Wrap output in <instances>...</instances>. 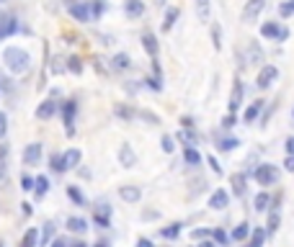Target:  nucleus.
<instances>
[{
  "label": "nucleus",
  "instance_id": "nucleus-1",
  "mask_svg": "<svg viewBox=\"0 0 294 247\" xmlns=\"http://www.w3.org/2000/svg\"><path fill=\"white\" fill-rule=\"evenodd\" d=\"M3 62L13 75H23V72L31 67V54L26 49H21V47H8L3 52Z\"/></svg>",
  "mask_w": 294,
  "mask_h": 247
},
{
  "label": "nucleus",
  "instance_id": "nucleus-2",
  "mask_svg": "<svg viewBox=\"0 0 294 247\" xmlns=\"http://www.w3.org/2000/svg\"><path fill=\"white\" fill-rule=\"evenodd\" d=\"M253 175L261 186H273L276 178H279V170H276V165H258V168L253 170Z\"/></svg>",
  "mask_w": 294,
  "mask_h": 247
},
{
  "label": "nucleus",
  "instance_id": "nucleus-3",
  "mask_svg": "<svg viewBox=\"0 0 294 247\" xmlns=\"http://www.w3.org/2000/svg\"><path fill=\"white\" fill-rule=\"evenodd\" d=\"M276 77H279L276 65H263L261 72H258V77H255V85H258L261 90H266V88H271L273 82H276Z\"/></svg>",
  "mask_w": 294,
  "mask_h": 247
},
{
  "label": "nucleus",
  "instance_id": "nucleus-4",
  "mask_svg": "<svg viewBox=\"0 0 294 247\" xmlns=\"http://www.w3.org/2000/svg\"><path fill=\"white\" fill-rule=\"evenodd\" d=\"M263 8H266V0H248L245 8H243V23H253L255 18H258L263 13Z\"/></svg>",
  "mask_w": 294,
  "mask_h": 247
},
{
  "label": "nucleus",
  "instance_id": "nucleus-5",
  "mask_svg": "<svg viewBox=\"0 0 294 247\" xmlns=\"http://www.w3.org/2000/svg\"><path fill=\"white\" fill-rule=\"evenodd\" d=\"M70 16L80 23H90L93 13H90V3H70Z\"/></svg>",
  "mask_w": 294,
  "mask_h": 247
},
{
  "label": "nucleus",
  "instance_id": "nucleus-6",
  "mask_svg": "<svg viewBox=\"0 0 294 247\" xmlns=\"http://www.w3.org/2000/svg\"><path fill=\"white\" fill-rule=\"evenodd\" d=\"M42 144L39 142H31V144H26V150H23V162L26 165H39L42 160Z\"/></svg>",
  "mask_w": 294,
  "mask_h": 247
},
{
  "label": "nucleus",
  "instance_id": "nucleus-7",
  "mask_svg": "<svg viewBox=\"0 0 294 247\" xmlns=\"http://www.w3.org/2000/svg\"><path fill=\"white\" fill-rule=\"evenodd\" d=\"M75 114H78V106H75V100H67V103L62 106V118H65L67 134H75V129H72V124H75Z\"/></svg>",
  "mask_w": 294,
  "mask_h": 247
},
{
  "label": "nucleus",
  "instance_id": "nucleus-8",
  "mask_svg": "<svg viewBox=\"0 0 294 247\" xmlns=\"http://www.w3.org/2000/svg\"><path fill=\"white\" fill-rule=\"evenodd\" d=\"M240 103H243V82H240V80H235L232 93H230V103H227L230 114H237V108H240Z\"/></svg>",
  "mask_w": 294,
  "mask_h": 247
},
{
  "label": "nucleus",
  "instance_id": "nucleus-9",
  "mask_svg": "<svg viewBox=\"0 0 294 247\" xmlns=\"http://www.w3.org/2000/svg\"><path fill=\"white\" fill-rule=\"evenodd\" d=\"M119 162H122L124 168H134V165H137V154H134V150L126 142L122 144V150H119Z\"/></svg>",
  "mask_w": 294,
  "mask_h": 247
},
{
  "label": "nucleus",
  "instance_id": "nucleus-10",
  "mask_svg": "<svg viewBox=\"0 0 294 247\" xmlns=\"http://www.w3.org/2000/svg\"><path fill=\"white\" fill-rule=\"evenodd\" d=\"M119 196H122V201H126V204H137V201L142 198V190L137 186H122L119 188Z\"/></svg>",
  "mask_w": 294,
  "mask_h": 247
},
{
  "label": "nucleus",
  "instance_id": "nucleus-11",
  "mask_svg": "<svg viewBox=\"0 0 294 247\" xmlns=\"http://www.w3.org/2000/svg\"><path fill=\"white\" fill-rule=\"evenodd\" d=\"M16 29H18V23H16L13 16H0V39H5V36L16 34Z\"/></svg>",
  "mask_w": 294,
  "mask_h": 247
},
{
  "label": "nucleus",
  "instance_id": "nucleus-12",
  "mask_svg": "<svg viewBox=\"0 0 294 247\" xmlns=\"http://www.w3.org/2000/svg\"><path fill=\"white\" fill-rule=\"evenodd\" d=\"M227 204H230V196H227V190H222V188H217L212 193V198H209V206L217 209V211H222Z\"/></svg>",
  "mask_w": 294,
  "mask_h": 247
},
{
  "label": "nucleus",
  "instance_id": "nucleus-13",
  "mask_svg": "<svg viewBox=\"0 0 294 247\" xmlns=\"http://www.w3.org/2000/svg\"><path fill=\"white\" fill-rule=\"evenodd\" d=\"M142 47H145V52L150 54L152 59L158 57V39H155L152 31H145V34H142Z\"/></svg>",
  "mask_w": 294,
  "mask_h": 247
},
{
  "label": "nucleus",
  "instance_id": "nucleus-14",
  "mask_svg": "<svg viewBox=\"0 0 294 247\" xmlns=\"http://www.w3.org/2000/svg\"><path fill=\"white\" fill-rule=\"evenodd\" d=\"M263 103H266V100H255V103H251V106H248V111H245V124H253L255 121V118H261V114H263Z\"/></svg>",
  "mask_w": 294,
  "mask_h": 247
},
{
  "label": "nucleus",
  "instance_id": "nucleus-15",
  "mask_svg": "<svg viewBox=\"0 0 294 247\" xmlns=\"http://www.w3.org/2000/svg\"><path fill=\"white\" fill-rule=\"evenodd\" d=\"M54 111H57V103L54 100H44V103H39V108H36V118H52L54 116Z\"/></svg>",
  "mask_w": 294,
  "mask_h": 247
},
{
  "label": "nucleus",
  "instance_id": "nucleus-16",
  "mask_svg": "<svg viewBox=\"0 0 294 247\" xmlns=\"http://www.w3.org/2000/svg\"><path fill=\"white\" fill-rule=\"evenodd\" d=\"M124 11H126V16H129V18H140L145 13V3H142V0H126Z\"/></svg>",
  "mask_w": 294,
  "mask_h": 247
},
{
  "label": "nucleus",
  "instance_id": "nucleus-17",
  "mask_svg": "<svg viewBox=\"0 0 294 247\" xmlns=\"http://www.w3.org/2000/svg\"><path fill=\"white\" fill-rule=\"evenodd\" d=\"M62 160H65V168H67V170H72L75 165H80L83 152H80V150H67L65 154H62Z\"/></svg>",
  "mask_w": 294,
  "mask_h": 247
},
{
  "label": "nucleus",
  "instance_id": "nucleus-18",
  "mask_svg": "<svg viewBox=\"0 0 294 247\" xmlns=\"http://www.w3.org/2000/svg\"><path fill=\"white\" fill-rule=\"evenodd\" d=\"M194 3H196V16H199V21H201V23H207V21H209V16H212L209 0H194Z\"/></svg>",
  "mask_w": 294,
  "mask_h": 247
},
{
  "label": "nucleus",
  "instance_id": "nucleus-19",
  "mask_svg": "<svg viewBox=\"0 0 294 247\" xmlns=\"http://www.w3.org/2000/svg\"><path fill=\"white\" fill-rule=\"evenodd\" d=\"M279 29H281V26H279L276 21H269V23H263V26H261V36H263V39H273V41H276Z\"/></svg>",
  "mask_w": 294,
  "mask_h": 247
},
{
  "label": "nucleus",
  "instance_id": "nucleus-20",
  "mask_svg": "<svg viewBox=\"0 0 294 247\" xmlns=\"http://www.w3.org/2000/svg\"><path fill=\"white\" fill-rule=\"evenodd\" d=\"M230 183H232V190H235V196H245V175L243 172H235L232 178H230Z\"/></svg>",
  "mask_w": 294,
  "mask_h": 247
},
{
  "label": "nucleus",
  "instance_id": "nucleus-21",
  "mask_svg": "<svg viewBox=\"0 0 294 247\" xmlns=\"http://www.w3.org/2000/svg\"><path fill=\"white\" fill-rule=\"evenodd\" d=\"M248 62H251V65H261V62H263V49L255 41L248 47Z\"/></svg>",
  "mask_w": 294,
  "mask_h": 247
},
{
  "label": "nucleus",
  "instance_id": "nucleus-22",
  "mask_svg": "<svg viewBox=\"0 0 294 247\" xmlns=\"http://www.w3.org/2000/svg\"><path fill=\"white\" fill-rule=\"evenodd\" d=\"M47 190H49L47 175H39V178H36V183H34V193H36V198H44V196H47Z\"/></svg>",
  "mask_w": 294,
  "mask_h": 247
},
{
  "label": "nucleus",
  "instance_id": "nucleus-23",
  "mask_svg": "<svg viewBox=\"0 0 294 247\" xmlns=\"http://www.w3.org/2000/svg\"><path fill=\"white\" fill-rule=\"evenodd\" d=\"M67 229L83 234V232L88 229V224H85V219H80V216H70V219H67Z\"/></svg>",
  "mask_w": 294,
  "mask_h": 247
},
{
  "label": "nucleus",
  "instance_id": "nucleus-24",
  "mask_svg": "<svg viewBox=\"0 0 294 247\" xmlns=\"http://www.w3.org/2000/svg\"><path fill=\"white\" fill-rule=\"evenodd\" d=\"M245 237H251V224H245V222H243V224H237V227H235L232 240H235V242H243Z\"/></svg>",
  "mask_w": 294,
  "mask_h": 247
},
{
  "label": "nucleus",
  "instance_id": "nucleus-25",
  "mask_svg": "<svg viewBox=\"0 0 294 247\" xmlns=\"http://www.w3.org/2000/svg\"><path fill=\"white\" fill-rule=\"evenodd\" d=\"M263 242H266V229L255 227V232H251V245L248 247H263Z\"/></svg>",
  "mask_w": 294,
  "mask_h": 247
},
{
  "label": "nucleus",
  "instance_id": "nucleus-26",
  "mask_svg": "<svg viewBox=\"0 0 294 247\" xmlns=\"http://www.w3.org/2000/svg\"><path fill=\"white\" fill-rule=\"evenodd\" d=\"M5 170H8V144H0V183L5 180Z\"/></svg>",
  "mask_w": 294,
  "mask_h": 247
},
{
  "label": "nucleus",
  "instance_id": "nucleus-27",
  "mask_svg": "<svg viewBox=\"0 0 294 247\" xmlns=\"http://www.w3.org/2000/svg\"><path fill=\"white\" fill-rule=\"evenodd\" d=\"M178 8H168V13H165V21H163V31H170L173 29V23H176V18H178Z\"/></svg>",
  "mask_w": 294,
  "mask_h": 247
},
{
  "label": "nucleus",
  "instance_id": "nucleus-28",
  "mask_svg": "<svg viewBox=\"0 0 294 247\" xmlns=\"http://www.w3.org/2000/svg\"><path fill=\"white\" fill-rule=\"evenodd\" d=\"M111 65H114V70H126L132 65V59H129V54H116L111 59Z\"/></svg>",
  "mask_w": 294,
  "mask_h": 247
},
{
  "label": "nucleus",
  "instance_id": "nucleus-29",
  "mask_svg": "<svg viewBox=\"0 0 294 247\" xmlns=\"http://www.w3.org/2000/svg\"><path fill=\"white\" fill-rule=\"evenodd\" d=\"M88 3H90V13H93V21L106 13V3H104V0H88Z\"/></svg>",
  "mask_w": 294,
  "mask_h": 247
},
{
  "label": "nucleus",
  "instance_id": "nucleus-30",
  "mask_svg": "<svg viewBox=\"0 0 294 247\" xmlns=\"http://www.w3.org/2000/svg\"><path fill=\"white\" fill-rule=\"evenodd\" d=\"M269 204H271V196H269V193H258V196H255V201H253L255 211H266Z\"/></svg>",
  "mask_w": 294,
  "mask_h": 247
},
{
  "label": "nucleus",
  "instance_id": "nucleus-31",
  "mask_svg": "<svg viewBox=\"0 0 294 247\" xmlns=\"http://www.w3.org/2000/svg\"><path fill=\"white\" fill-rule=\"evenodd\" d=\"M178 139L186 144V147H194V144H196V134L191 132V129H181L178 132Z\"/></svg>",
  "mask_w": 294,
  "mask_h": 247
},
{
  "label": "nucleus",
  "instance_id": "nucleus-32",
  "mask_svg": "<svg viewBox=\"0 0 294 247\" xmlns=\"http://www.w3.org/2000/svg\"><path fill=\"white\" fill-rule=\"evenodd\" d=\"M67 196H70V201H72V204H78V206H83V204H85V196H83L75 186H70V188H67Z\"/></svg>",
  "mask_w": 294,
  "mask_h": 247
},
{
  "label": "nucleus",
  "instance_id": "nucleus-33",
  "mask_svg": "<svg viewBox=\"0 0 294 247\" xmlns=\"http://www.w3.org/2000/svg\"><path fill=\"white\" fill-rule=\"evenodd\" d=\"M36 237H39V232L29 229V232L23 234V240H21V245H18V247H34V245H36Z\"/></svg>",
  "mask_w": 294,
  "mask_h": 247
},
{
  "label": "nucleus",
  "instance_id": "nucleus-34",
  "mask_svg": "<svg viewBox=\"0 0 294 247\" xmlns=\"http://www.w3.org/2000/svg\"><path fill=\"white\" fill-rule=\"evenodd\" d=\"M183 157H186L189 165H199L201 162V154L194 150V147H186V152H183Z\"/></svg>",
  "mask_w": 294,
  "mask_h": 247
},
{
  "label": "nucleus",
  "instance_id": "nucleus-35",
  "mask_svg": "<svg viewBox=\"0 0 294 247\" xmlns=\"http://www.w3.org/2000/svg\"><path fill=\"white\" fill-rule=\"evenodd\" d=\"M114 114H116L119 118H124V121H129V118L134 116V111H132V108H126V106H122V103H119V106H114Z\"/></svg>",
  "mask_w": 294,
  "mask_h": 247
},
{
  "label": "nucleus",
  "instance_id": "nucleus-36",
  "mask_svg": "<svg viewBox=\"0 0 294 247\" xmlns=\"http://www.w3.org/2000/svg\"><path fill=\"white\" fill-rule=\"evenodd\" d=\"M279 222H281L279 211H271V214H269V234H276V229H279Z\"/></svg>",
  "mask_w": 294,
  "mask_h": 247
},
{
  "label": "nucleus",
  "instance_id": "nucleus-37",
  "mask_svg": "<svg viewBox=\"0 0 294 247\" xmlns=\"http://www.w3.org/2000/svg\"><path fill=\"white\" fill-rule=\"evenodd\" d=\"M49 162H52V170H54V172H65V170H67V168H65V160H62V154H52Z\"/></svg>",
  "mask_w": 294,
  "mask_h": 247
},
{
  "label": "nucleus",
  "instance_id": "nucleus-38",
  "mask_svg": "<svg viewBox=\"0 0 294 247\" xmlns=\"http://www.w3.org/2000/svg\"><path fill=\"white\" fill-rule=\"evenodd\" d=\"M160 234L165 237V240H176V237L181 234V224H170V227H168V229H163Z\"/></svg>",
  "mask_w": 294,
  "mask_h": 247
},
{
  "label": "nucleus",
  "instance_id": "nucleus-39",
  "mask_svg": "<svg viewBox=\"0 0 294 247\" xmlns=\"http://www.w3.org/2000/svg\"><path fill=\"white\" fill-rule=\"evenodd\" d=\"M212 41H214V49H222V29H219V23L212 26Z\"/></svg>",
  "mask_w": 294,
  "mask_h": 247
},
{
  "label": "nucleus",
  "instance_id": "nucleus-40",
  "mask_svg": "<svg viewBox=\"0 0 294 247\" xmlns=\"http://www.w3.org/2000/svg\"><path fill=\"white\" fill-rule=\"evenodd\" d=\"M67 70H70V72H75V75H80V72H83V62H80V57H70V59H67Z\"/></svg>",
  "mask_w": 294,
  "mask_h": 247
},
{
  "label": "nucleus",
  "instance_id": "nucleus-41",
  "mask_svg": "<svg viewBox=\"0 0 294 247\" xmlns=\"http://www.w3.org/2000/svg\"><path fill=\"white\" fill-rule=\"evenodd\" d=\"M237 144H240V142H237V139H232V136H230V139H222V142H219V150L230 152V150H235Z\"/></svg>",
  "mask_w": 294,
  "mask_h": 247
},
{
  "label": "nucleus",
  "instance_id": "nucleus-42",
  "mask_svg": "<svg viewBox=\"0 0 294 247\" xmlns=\"http://www.w3.org/2000/svg\"><path fill=\"white\" fill-rule=\"evenodd\" d=\"M160 144H163V152H168V154L176 150V144H173V136H168V134L163 136V142H160Z\"/></svg>",
  "mask_w": 294,
  "mask_h": 247
},
{
  "label": "nucleus",
  "instance_id": "nucleus-43",
  "mask_svg": "<svg viewBox=\"0 0 294 247\" xmlns=\"http://www.w3.org/2000/svg\"><path fill=\"white\" fill-rule=\"evenodd\" d=\"M235 124H237V114H227V116L222 118V126H225V129H232Z\"/></svg>",
  "mask_w": 294,
  "mask_h": 247
},
{
  "label": "nucleus",
  "instance_id": "nucleus-44",
  "mask_svg": "<svg viewBox=\"0 0 294 247\" xmlns=\"http://www.w3.org/2000/svg\"><path fill=\"white\" fill-rule=\"evenodd\" d=\"M279 13H281L284 18L294 16V5H292V3H281V5H279Z\"/></svg>",
  "mask_w": 294,
  "mask_h": 247
},
{
  "label": "nucleus",
  "instance_id": "nucleus-45",
  "mask_svg": "<svg viewBox=\"0 0 294 247\" xmlns=\"http://www.w3.org/2000/svg\"><path fill=\"white\" fill-rule=\"evenodd\" d=\"M145 82H147L152 90H163V80H160V77H147Z\"/></svg>",
  "mask_w": 294,
  "mask_h": 247
},
{
  "label": "nucleus",
  "instance_id": "nucleus-46",
  "mask_svg": "<svg viewBox=\"0 0 294 247\" xmlns=\"http://www.w3.org/2000/svg\"><path fill=\"white\" fill-rule=\"evenodd\" d=\"M5 129H8V116H5L3 111H0V139L5 136Z\"/></svg>",
  "mask_w": 294,
  "mask_h": 247
},
{
  "label": "nucleus",
  "instance_id": "nucleus-47",
  "mask_svg": "<svg viewBox=\"0 0 294 247\" xmlns=\"http://www.w3.org/2000/svg\"><path fill=\"white\" fill-rule=\"evenodd\" d=\"M209 234H212L209 229H194V232H191V237H194V240H207Z\"/></svg>",
  "mask_w": 294,
  "mask_h": 247
},
{
  "label": "nucleus",
  "instance_id": "nucleus-48",
  "mask_svg": "<svg viewBox=\"0 0 294 247\" xmlns=\"http://www.w3.org/2000/svg\"><path fill=\"white\" fill-rule=\"evenodd\" d=\"M212 237H214V240H217L219 245H227V234H225L222 229H214V232H212Z\"/></svg>",
  "mask_w": 294,
  "mask_h": 247
},
{
  "label": "nucleus",
  "instance_id": "nucleus-49",
  "mask_svg": "<svg viewBox=\"0 0 294 247\" xmlns=\"http://www.w3.org/2000/svg\"><path fill=\"white\" fill-rule=\"evenodd\" d=\"M34 183H36V180H31L29 175H23V178H21V188H23V190H31Z\"/></svg>",
  "mask_w": 294,
  "mask_h": 247
},
{
  "label": "nucleus",
  "instance_id": "nucleus-50",
  "mask_svg": "<svg viewBox=\"0 0 294 247\" xmlns=\"http://www.w3.org/2000/svg\"><path fill=\"white\" fill-rule=\"evenodd\" d=\"M207 162H209V168H212V170L217 172V175H219V172H222V168H219V162L212 157V154H209V157H207Z\"/></svg>",
  "mask_w": 294,
  "mask_h": 247
},
{
  "label": "nucleus",
  "instance_id": "nucleus-51",
  "mask_svg": "<svg viewBox=\"0 0 294 247\" xmlns=\"http://www.w3.org/2000/svg\"><path fill=\"white\" fill-rule=\"evenodd\" d=\"M289 39V29H284V26H281V29H279V36H276V41H287Z\"/></svg>",
  "mask_w": 294,
  "mask_h": 247
},
{
  "label": "nucleus",
  "instance_id": "nucleus-52",
  "mask_svg": "<svg viewBox=\"0 0 294 247\" xmlns=\"http://www.w3.org/2000/svg\"><path fill=\"white\" fill-rule=\"evenodd\" d=\"M284 168H287L289 172H294V154H289V157H287V162H284Z\"/></svg>",
  "mask_w": 294,
  "mask_h": 247
},
{
  "label": "nucleus",
  "instance_id": "nucleus-53",
  "mask_svg": "<svg viewBox=\"0 0 294 247\" xmlns=\"http://www.w3.org/2000/svg\"><path fill=\"white\" fill-rule=\"evenodd\" d=\"M181 124H183V129H194V121L186 116V118H181Z\"/></svg>",
  "mask_w": 294,
  "mask_h": 247
},
{
  "label": "nucleus",
  "instance_id": "nucleus-54",
  "mask_svg": "<svg viewBox=\"0 0 294 247\" xmlns=\"http://www.w3.org/2000/svg\"><path fill=\"white\" fill-rule=\"evenodd\" d=\"M287 152L294 154V136H289V139H287Z\"/></svg>",
  "mask_w": 294,
  "mask_h": 247
},
{
  "label": "nucleus",
  "instance_id": "nucleus-55",
  "mask_svg": "<svg viewBox=\"0 0 294 247\" xmlns=\"http://www.w3.org/2000/svg\"><path fill=\"white\" fill-rule=\"evenodd\" d=\"M49 247H67V242H65V240H62V237H60V240H54Z\"/></svg>",
  "mask_w": 294,
  "mask_h": 247
},
{
  "label": "nucleus",
  "instance_id": "nucleus-56",
  "mask_svg": "<svg viewBox=\"0 0 294 247\" xmlns=\"http://www.w3.org/2000/svg\"><path fill=\"white\" fill-rule=\"evenodd\" d=\"M137 247H152V242L150 240H140V242H137Z\"/></svg>",
  "mask_w": 294,
  "mask_h": 247
},
{
  "label": "nucleus",
  "instance_id": "nucleus-57",
  "mask_svg": "<svg viewBox=\"0 0 294 247\" xmlns=\"http://www.w3.org/2000/svg\"><path fill=\"white\" fill-rule=\"evenodd\" d=\"M199 247H214V242H207V240H204V242H201Z\"/></svg>",
  "mask_w": 294,
  "mask_h": 247
},
{
  "label": "nucleus",
  "instance_id": "nucleus-58",
  "mask_svg": "<svg viewBox=\"0 0 294 247\" xmlns=\"http://www.w3.org/2000/svg\"><path fill=\"white\" fill-rule=\"evenodd\" d=\"M72 247H88L85 242H75V245H72Z\"/></svg>",
  "mask_w": 294,
  "mask_h": 247
},
{
  "label": "nucleus",
  "instance_id": "nucleus-59",
  "mask_svg": "<svg viewBox=\"0 0 294 247\" xmlns=\"http://www.w3.org/2000/svg\"><path fill=\"white\" fill-rule=\"evenodd\" d=\"M93 247H108V242H98V245H93Z\"/></svg>",
  "mask_w": 294,
  "mask_h": 247
},
{
  "label": "nucleus",
  "instance_id": "nucleus-60",
  "mask_svg": "<svg viewBox=\"0 0 294 247\" xmlns=\"http://www.w3.org/2000/svg\"><path fill=\"white\" fill-rule=\"evenodd\" d=\"M0 3H8V0H0Z\"/></svg>",
  "mask_w": 294,
  "mask_h": 247
},
{
  "label": "nucleus",
  "instance_id": "nucleus-61",
  "mask_svg": "<svg viewBox=\"0 0 294 247\" xmlns=\"http://www.w3.org/2000/svg\"><path fill=\"white\" fill-rule=\"evenodd\" d=\"M289 3H292V5H294V0H289Z\"/></svg>",
  "mask_w": 294,
  "mask_h": 247
},
{
  "label": "nucleus",
  "instance_id": "nucleus-62",
  "mask_svg": "<svg viewBox=\"0 0 294 247\" xmlns=\"http://www.w3.org/2000/svg\"><path fill=\"white\" fill-rule=\"evenodd\" d=\"M0 247H3V245H0Z\"/></svg>",
  "mask_w": 294,
  "mask_h": 247
}]
</instances>
